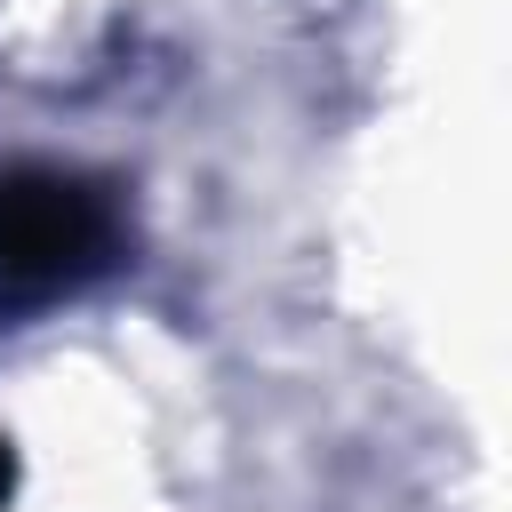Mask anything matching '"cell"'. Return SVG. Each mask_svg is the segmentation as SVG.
Returning <instances> with one entry per match:
<instances>
[{
	"instance_id": "obj_1",
	"label": "cell",
	"mask_w": 512,
	"mask_h": 512,
	"mask_svg": "<svg viewBox=\"0 0 512 512\" xmlns=\"http://www.w3.org/2000/svg\"><path fill=\"white\" fill-rule=\"evenodd\" d=\"M112 200L64 168H8L0 176V280L24 296L72 288L112 264Z\"/></svg>"
}]
</instances>
